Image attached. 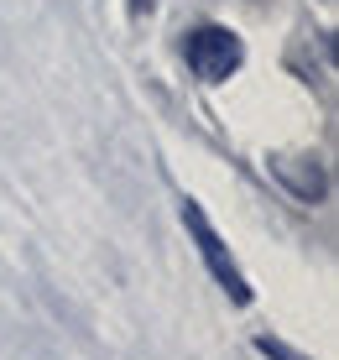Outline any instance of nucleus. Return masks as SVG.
Returning a JSON list of instances; mask_svg holds the SVG:
<instances>
[{
    "label": "nucleus",
    "instance_id": "4",
    "mask_svg": "<svg viewBox=\"0 0 339 360\" xmlns=\"http://www.w3.org/2000/svg\"><path fill=\"white\" fill-rule=\"evenodd\" d=\"M131 6H141V0H131Z\"/></svg>",
    "mask_w": 339,
    "mask_h": 360
},
{
    "label": "nucleus",
    "instance_id": "3",
    "mask_svg": "<svg viewBox=\"0 0 339 360\" xmlns=\"http://www.w3.org/2000/svg\"><path fill=\"white\" fill-rule=\"evenodd\" d=\"M256 350L267 355V360H303V355H293L287 345H277V340H256Z\"/></svg>",
    "mask_w": 339,
    "mask_h": 360
},
{
    "label": "nucleus",
    "instance_id": "2",
    "mask_svg": "<svg viewBox=\"0 0 339 360\" xmlns=\"http://www.w3.org/2000/svg\"><path fill=\"white\" fill-rule=\"evenodd\" d=\"M183 225H188V235H193V240H198V256H204V266L215 271V282H219V288H224V292L235 297V303H250V288H245L241 266L230 262V251H224V240L215 235V225H209V219H204V209H198L193 198H188V204H183Z\"/></svg>",
    "mask_w": 339,
    "mask_h": 360
},
{
    "label": "nucleus",
    "instance_id": "1",
    "mask_svg": "<svg viewBox=\"0 0 339 360\" xmlns=\"http://www.w3.org/2000/svg\"><path fill=\"white\" fill-rule=\"evenodd\" d=\"M183 58H188V68H193V79L224 84L235 68H241L245 47H241V37H235L230 27H193L188 42H183Z\"/></svg>",
    "mask_w": 339,
    "mask_h": 360
}]
</instances>
